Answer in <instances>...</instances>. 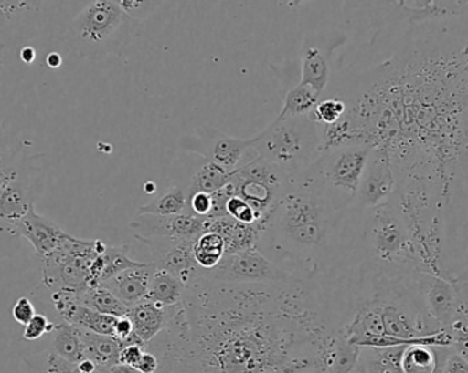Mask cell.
Returning <instances> with one entry per match:
<instances>
[{"instance_id":"6da1fadb","label":"cell","mask_w":468,"mask_h":373,"mask_svg":"<svg viewBox=\"0 0 468 373\" xmlns=\"http://www.w3.org/2000/svg\"><path fill=\"white\" fill-rule=\"evenodd\" d=\"M314 279L224 284L197 278L183 306L189 373H329L335 334Z\"/></svg>"},{"instance_id":"7a4b0ae2","label":"cell","mask_w":468,"mask_h":373,"mask_svg":"<svg viewBox=\"0 0 468 373\" xmlns=\"http://www.w3.org/2000/svg\"><path fill=\"white\" fill-rule=\"evenodd\" d=\"M346 208L308 174L291 178L285 193L261 222L258 249L302 279L322 273Z\"/></svg>"},{"instance_id":"3957f363","label":"cell","mask_w":468,"mask_h":373,"mask_svg":"<svg viewBox=\"0 0 468 373\" xmlns=\"http://www.w3.org/2000/svg\"><path fill=\"white\" fill-rule=\"evenodd\" d=\"M252 140L256 156L274 164L291 178L310 169L322 155L318 123L308 115H278L274 122Z\"/></svg>"},{"instance_id":"277c9868","label":"cell","mask_w":468,"mask_h":373,"mask_svg":"<svg viewBox=\"0 0 468 373\" xmlns=\"http://www.w3.org/2000/svg\"><path fill=\"white\" fill-rule=\"evenodd\" d=\"M365 215L366 246L371 263L381 267L426 271L420 267L415 245L410 235L404 213L393 202L363 211Z\"/></svg>"},{"instance_id":"5b68a950","label":"cell","mask_w":468,"mask_h":373,"mask_svg":"<svg viewBox=\"0 0 468 373\" xmlns=\"http://www.w3.org/2000/svg\"><path fill=\"white\" fill-rule=\"evenodd\" d=\"M129 16L114 0H90L71 19L66 38L84 57L112 54L125 41Z\"/></svg>"},{"instance_id":"8992f818","label":"cell","mask_w":468,"mask_h":373,"mask_svg":"<svg viewBox=\"0 0 468 373\" xmlns=\"http://www.w3.org/2000/svg\"><path fill=\"white\" fill-rule=\"evenodd\" d=\"M70 0H0V47L29 46L59 26Z\"/></svg>"},{"instance_id":"52a82bcc","label":"cell","mask_w":468,"mask_h":373,"mask_svg":"<svg viewBox=\"0 0 468 373\" xmlns=\"http://www.w3.org/2000/svg\"><path fill=\"white\" fill-rule=\"evenodd\" d=\"M374 147L346 145L322 152L315 163L305 170L340 207H352L368 156Z\"/></svg>"},{"instance_id":"ba28073f","label":"cell","mask_w":468,"mask_h":373,"mask_svg":"<svg viewBox=\"0 0 468 373\" xmlns=\"http://www.w3.org/2000/svg\"><path fill=\"white\" fill-rule=\"evenodd\" d=\"M107 245L101 240L85 241L71 235L43 262V284L49 292L80 293L92 287V264Z\"/></svg>"},{"instance_id":"9c48e42d","label":"cell","mask_w":468,"mask_h":373,"mask_svg":"<svg viewBox=\"0 0 468 373\" xmlns=\"http://www.w3.org/2000/svg\"><path fill=\"white\" fill-rule=\"evenodd\" d=\"M291 177L274 164L256 156L232 172L230 185L234 194L250 204L261 218H266L285 193Z\"/></svg>"},{"instance_id":"30bf717a","label":"cell","mask_w":468,"mask_h":373,"mask_svg":"<svg viewBox=\"0 0 468 373\" xmlns=\"http://www.w3.org/2000/svg\"><path fill=\"white\" fill-rule=\"evenodd\" d=\"M418 287L431 319L447 330L459 317L468 316V271L462 275H436L418 273Z\"/></svg>"},{"instance_id":"8fae6325","label":"cell","mask_w":468,"mask_h":373,"mask_svg":"<svg viewBox=\"0 0 468 373\" xmlns=\"http://www.w3.org/2000/svg\"><path fill=\"white\" fill-rule=\"evenodd\" d=\"M200 278L224 284H289L299 276L282 270L258 248L227 254L213 270L200 273Z\"/></svg>"},{"instance_id":"7c38bea8","label":"cell","mask_w":468,"mask_h":373,"mask_svg":"<svg viewBox=\"0 0 468 373\" xmlns=\"http://www.w3.org/2000/svg\"><path fill=\"white\" fill-rule=\"evenodd\" d=\"M43 156H27L16 174L0 189V226L21 221L40 197L44 186Z\"/></svg>"},{"instance_id":"4fadbf2b","label":"cell","mask_w":468,"mask_h":373,"mask_svg":"<svg viewBox=\"0 0 468 373\" xmlns=\"http://www.w3.org/2000/svg\"><path fill=\"white\" fill-rule=\"evenodd\" d=\"M398 188L395 169L389 150L384 145H377L368 156L356 197L352 207L366 211L389 202Z\"/></svg>"},{"instance_id":"5bb4252c","label":"cell","mask_w":468,"mask_h":373,"mask_svg":"<svg viewBox=\"0 0 468 373\" xmlns=\"http://www.w3.org/2000/svg\"><path fill=\"white\" fill-rule=\"evenodd\" d=\"M206 218L180 213V215H137L129 223V229L133 232L134 238L140 243L156 238H188L197 240L206 232Z\"/></svg>"},{"instance_id":"9a60e30c","label":"cell","mask_w":468,"mask_h":373,"mask_svg":"<svg viewBox=\"0 0 468 373\" xmlns=\"http://www.w3.org/2000/svg\"><path fill=\"white\" fill-rule=\"evenodd\" d=\"M252 139H234L216 129H206L191 139V145L186 150L232 172L239 169L245 156L252 152Z\"/></svg>"},{"instance_id":"2e32d148","label":"cell","mask_w":468,"mask_h":373,"mask_svg":"<svg viewBox=\"0 0 468 373\" xmlns=\"http://www.w3.org/2000/svg\"><path fill=\"white\" fill-rule=\"evenodd\" d=\"M195 241L188 238H156L143 243L150 248L156 267L169 271L188 286L202 273L194 256Z\"/></svg>"},{"instance_id":"e0dca14e","label":"cell","mask_w":468,"mask_h":373,"mask_svg":"<svg viewBox=\"0 0 468 373\" xmlns=\"http://www.w3.org/2000/svg\"><path fill=\"white\" fill-rule=\"evenodd\" d=\"M2 230L27 238L40 259L48 256L71 238V235L63 232L54 221L38 215L35 208H32L21 221L10 226H3Z\"/></svg>"},{"instance_id":"ac0fdd59","label":"cell","mask_w":468,"mask_h":373,"mask_svg":"<svg viewBox=\"0 0 468 373\" xmlns=\"http://www.w3.org/2000/svg\"><path fill=\"white\" fill-rule=\"evenodd\" d=\"M401 18L410 25L441 21L468 14V0H392Z\"/></svg>"},{"instance_id":"d6986e66","label":"cell","mask_w":468,"mask_h":373,"mask_svg":"<svg viewBox=\"0 0 468 373\" xmlns=\"http://www.w3.org/2000/svg\"><path fill=\"white\" fill-rule=\"evenodd\" d=\"M155 271V263H142L137 267L129 268L101 285L107 287L118 300L122 301L126 306L131 308V306L147 300L151 281H153Z\"/></svg>"},{"instance_id":"ffe728a7","label":"cell","mask_w":468,"mask_h":373,"mask_svg":"<svg viewBox=\"0 0 468 373\" xmlns=\"http://www.w3.org/2000/svg\"><path fill=\"white\" fill-rule=\"evenodd\" d=\"M261 229V223H239L230 216L206 221V232L218 233L224 238L227 254H236V252L258 248Z\"/></svg>"},{"instance_id":"44dd1931","label":"cell","mask_w":468,"mask_h":373,"mask_svg":"<svg viewBox=\"0 0 468 373\" xmlns=\"http://www.w3.org/2000/svg\"><path fill=\"white\" fill-rule=\"evenodd\" d=\"M126 316L131 319L134 336L147 347L166 327L170 306H162L153 301L144 300L131 306Z\"/></svg>"},{"instance_id":"7402d4cb","label":"cell","mask_w":468,"mask_h":373,"mask_svg":"<svg viewBox=\"0 0 468 373\" xmlns=\"http://www.w3.org/2000/svg\"><path fill=\"white\" fill-rule=\"evenodd\" d=\"M81 337L84 356L88 360L93 361L99 368L110 369L120 364V353L122 342L112 336L90 333V331L79 328Z\"/></svg>"},{"instance_id":"603a6c76","label":"cell","mask_w":468,"mask_h":373,"mask_svg":"<svg viewBox=\"0 0 468 373\" xmlns=\"http://www.w3.org/2000/svg\"><path fill=\"white\" fill-rule=\"evenodd\" d=\"M186 285L164 268L156 267L151 281L147 300L162 306H175L183 303Z\"/></svg>"},{"instance_id":"cb8c5ba5","label":"cell","mask_w":468,"mask_h":373,"mask_svg":"<svg viewBox=\"0 0 468 373\" xmlns=\"http://www.w3.org/2000/svg\"><path fill=\"white\" fill-rule=\"evenodd\" d=\"M330 79V68L326 57L316 47H308L303 52L302 78L300 85L311 88L319 96L324 92Z\"/></svg>"},{"instance_id":"d4e9b609","label":"cell","mask_w":468,"mask_h":373,"mask_svg":"<svg viewBox=\"0 0 468 373\" xmlns=\"http://www.w3.org/2000/svg\"><path fill=\"white\" fill-rule=\"evenodd\" d=\"M232 172L227 171L224 167L218 166L213 161L203 159V163L194 172L189 185L186 186V197L195 193L213 194L221 191L232 180Z\"/></svg>"},{"instance_id":"484cf974","label":"cell","mask_w":468,"mask_h":373,"mask_svg":"<svg viewBox=\"0 0 468 373\" xmlns=\"http://www.w3.org/2000/svg\"><path fill=\"white\" fill-rule=\"evenodd\" d=\"M51 336V349L54 350L57 355H59L60 357L73 364L84 360V347H82L79 327L63 320V322L55 325Z\"/></svg>"},{"instance_id":"4316f807","label":"cell","mask_w":468,"mask_h":373,"mask_svg":"<svg viewBox=\"0 0 468 373\" xmlns=\"http://www.w3.org/2000/svg\"><path fill=\"white\" fill-rule=\"evenodd\" d=\"M76 297L81 306L110 316L122 317L129 312V306L118 300L103 285L88 287L84 292L76 293Z\"/></svg>"},{"instance_id":"83f0119b","label":"cell","mask_w":468,"mask_h":373,"mask_svg":"<svg viewBox=\"0 0 468 373\" xmlns=\"http://www.w3.org/2000/svg\"><path fill=\"white\" fill-rule=\"evenodd\" d=\"M186 202H188V197H186V189L181 186H172L159 194L150 204L140 207L137 215H180L186 212Z\"/></svg>"},{"instance_id":"f1b7e54d","label":"cell","mask_w":468,"mask_h":373,"mask_svg":"<svg viewBox=\"0 0 468 373\" xmlns=\"http://www.w3.org/2000/svg\"><path fill=\"white\" fill-rule=\"evenodd\" d=\"M225 254V241L218 233L205 232L195 241L194 256L202 270L216 268Z\"/></svg>"},{"instance_id":"f546056e","label":"cell","mask_w":468,"mask_h":373,"mask_svg":"<svg viewBox=\"0 0 468 373\" xmlns=\"http://www.w3.org/2000/svg\"><path fill=\"white\" fill-rule=\"evenodd\" d=\"M400 347H363L360 349V361L367 369V373H406L399 363Z\"/></svg>"},{"instance_id":"4dcf8cb0","label":"cell","mask_w":468,"mask_h":373,"mask_svg":"<svg viewBox=\"0 0 468 373\" xmlns=\"http://www.w3.org/2000/svg\"><path fill=\"white\" fill-rule=\"evenodd\" d=\"M319 101H321V96L314 92L311 88L305 87V85H296V87L289 90L288 95L285 96L280 117H300V115H308L315 109Z\"/></svg>"},{"instance_id":"1f68e13d","label":"cell","mask_w":468,"mask_h":373,"mask_svg":"<svg viewBox=\"0 0 468 373\" xmlns=\"http://www.w3.org/2000/svg\"><path fill=\"white\" fill-rule=\"evenodd\" d=\"M359 361L360 347L346 339L341 326L335 334V350H333L329 373H349Z\"/></svg>"},{"instance_id":"d6a6232c","label":"cell","mask_w":468,"mask_h":373,"mask_svg":"<svg viewBox=\"0 0 468 373\" xmlns=\"http://www.w3.org/2000/svg\"><path fill=\"white\" fill-rule=\"evenodd\" d=\"M27 373H76V364L65 360L54 350H46L43 353L24 358Z\"/></svg>"},{"instance_id":"836d02e7","label":"cell","mask_w":468,"mask_h":373,"mask_svg":"<svg viewBox=\"0 0 468 373\" xmlns=\"http://www.w3.org/2000/svg\"><path fill=\"white\" fill-rule=\"evenodd\" d=\"M129 252H131L129 245L107 246L106 252L103 254V273H101V285L129 268L142 264V263L132 259Z\"/></svg>"},{"instance_id":"e575fe53","label":"cell","mask_w":468,"mask_h":373,"mask_svg":"<svg viewBox=\"0 0 468 373\" xmlns=\"http://www.w3.org/2000/svg\"><path fill=\"white\" fill-rule=\"evenodd\" d=\"M27 155L19 145L0 139V189L16 174Z\"/></svg>"},{"instance_id":"d590c367","label":"cell","mask_w":468,"mask_h":373,"mask_svg":"<svg viewBox=\"0 0 468 373\" xmlns=\"http://www.w3.org/2000/svg\"><path fill=\"white\" fill-rule=\"evenodd\" d=\"M346 104L340 98H324L316 104L308 117L318 125H333L346 115Z\"/></svg>"},{"instance_id":"8d00e7d4","label":"cell","mask_w":468,"mask_h":373,"mask_svg":"<svg viewBox=\"0 0 468 373\" xmlns=\"http://www.w3.org/2000/svg\"><path fill=\"white\" fill-rule=\"evenodd\" d=\"M450 349L468 364V316L459 317L450 327Z\"/></svg>"},{"instance_id":"74e56055","label":"cell","mask_w":468,"mask_h":373,"mask_svg":"<svg viewBox=\"0 0 468 373\" xmlns=\"http://www.w3.org/2000/svg\"><path fill=\"white\" fill-rule=\"evenodd\" d=\"M227 215L236 222L244 224H259L263 222V218L250 207L244 200L233 194L227 202Z\"/></svg>"},{"instance_id":"f35d334b","label":"cell","mask_w":468,"mask_h":373,"mask_svg":"<svg viewBox=\"0 0 468 373\" xmlns=\"http://www.w3.org/2000/svg\"><path fill=\"white\" fill-rule=\"evenodd\" d=\"M54 327V323L49 322L46 315L36 314L33 319L25 326L22 337H24L25 341H37L47 334H51Z\"/></svg>"},{"instance_id":"ab89813d","label":"cell","mask_w":468,"mask_h":373,"mask_svg":"<svg viewBox=\"0 0 468 373\" xmlns=\"http://www.w3.org/2000/svg\"><path fill=\"white\" fill-rule=\"evenodd\" d=\"M211 194L195 193L188 197L186 213L207 219L211 212Z\"/></svg>"},{"instance_id":"60d3db41","label":"cell","mask_w":468,"mask_h":373,"mask_svg":"<svg viewBox=\"0 0 468 373\" xmlns=\"http://www.w3.org/2000/svg\"><path fill=\"white\" fill-rule=\"evenodd\" d=\"M11 315H13L14 320H16L18 325L27 326L36 315L35 306H33L29 298H18L16 303L14 304Z\"/></svg>"},{"instance_id":"b9f144b4","label":"cell","mask_w":468,"mask_h":373,"mask_svg":"<svg viewBox=\"0 0 468 373\" xmlns=\"http://www.w3.org/2000/svg\"><path fill=\"white\" fill-rule=\"evenodd\" d=\"M144 350L145 347L139 344L122 345V349H121L120 353V364L136 368Z\"/></svg>"},{"instance_id":"7bdbcfd3","label":"cell","mask_w":468,"mask_h":373,"mask_svg":"<svg viewBox=\"0 0 468 373\" xmlns=\"http://www.w3.org/2000/svg\"><path fill=\"white\" fill-rule=\"evenodd\" d=\"M441 373H468V364L453 350L448 349L442 361Z\"/></svg>"},{"instance_id":"ee69618b","label":"cell","mask_w":468,"mask_h":373,"mask_svg":"<svg viewBox=\"0 0 468 373\" xmlns=\"http://www.w3.org/2000/svg\"><path fill=\"white\" fill-rule=\"evenodd\" d=\"M136 369L140 373H158V358H156V356L151 353L150 350L145 349L142 358H140L139 364L136 366Z\"/></svg>"},{"instance_id":"f6af8a7d","label":"cell","mask_w":468,"mask_h":373,"mask_svg":"<svg viewBox=\"0 0 468 373\" xmlns=\"http://www.w3.org/2000/svg\"><path fill=\"white\" fill-rule=\"evenodd\" d=\"M133 334V326L128 316L117 317L114 327V337L121 342H125Z\"/></svg>"},{"instance_id":"bcb514c9","label":"cell","mask_w":468,"mask_h":373,"mask_svg":"<svg viewBox=\"0 0 468 373\" xmlns=\"http://www.w3.org/2000/svg\"><path fill=\"white\" fill-rule=\"evenodd\" d=\"M144 2L145 0H120V5L126 14L133 16L134 11L142 8V5Z\"/></svg>"},{"instance_id":"7dc6e473","label":"cell","mask_w":468,"mask_h":373,"mask_svg":"<svg viewBox=\"0 0 468 373\" xmlns=\"http://www.w3.org/2000/svg\"><path fill=\"white\" fill-rule=\"evenodd\" d=\"M19 57H21L22 62L27 63V65H30V63L35 62L36 49L33 48L32 46L22 47L21 52H19Z\"/></svg>"},{"instance_id":"c3c4849f","label":"cell","mask_w":468,"mask_h":373,"mask_svg":"<svg viewBox=\"0 0 468 373\" xmlns=\"http://www.w3.org/2000/svg\"><path fill=\"white\" fill-rule=\"evenodd\" d=\"M63 59L58 52H51V54L47 57L46 63L48 67L58 68L60 65H62Z\"/></svg>"},{"instance_id":"681fc988","label":"cell","mask_w":468,"mask_h":373,"mask_svg":"<svg viewBox=\"0 0 468 373\" xmlns=\"http://www.w3.org/2000/svg\"><path fill=\"white\" fill-rule=\"evenodd\" d=\"M110 373H140L136 368H132V367L122 366V364H117V366L112 367L110 368Z\"/></svg>"},{"instance_id":"f907efd6","label":"cell","mask_w":468,"mask_h":373,"mask_svg":"<svg viewBox=\"0 0 468 373\" xmlns=\"http://www.w3.org/2000/svg\"><path fill=\"white\" fill-rule=\"evenodd\" d=\"M349 373H367V369H366V367L363 366L362 361H359V363H357V366L355 367V368L352 369V371Z\"/></svg>"},{"instance_id":"816d5d0a","label":"cell","mask_w":468,"mask_h":373,"mask_svg":"<svg viewBox=\"0 0 468 373\" xmlns=\"http://www.w3.org/2000/svg\"><path fill=\"white\" fill-rule=\"evenodd\" d=\"M7 49L2 48V47H0V66L5 63V55H7Z\"/></svg>"},{"instance_id":"f5cc1de1","label":"cell","mask_w":468,"mask_h":373,"mask_svg":"<svg viewBox=\"0 0 468 373\" xmlns=\"http://www.w3.org/2000/svg\"><path fill=\"white\" fill-rule=\"evenodd\" d=\"M305 0H291V2H289V7H292V8H294V7H297V5H302V3H304Z\"/></svg>"},{"instance_id":"db71d44e","label":"cell","mask_w":468,"mask_h":373,"mask_svg":"<svg viewBox=\"0 0 468 373\" xmlns=\"http://www.w3.org/2000/svg\"><path fill=\"white\" fill-rule=\"evenodd\" d=\"M98 373H110V369H107V368H99Z\"/></svg>"},{"instance_id":"11a10c76","label":"cell","mask_w":468,"mask_h":373,"mask_svg":"<svg viewBox=\"0 0 468 373\" xmlns=\"http://www.w3.org/2000/svg\"><path fill=\"white\" fill-rule=\"evenodd\" d=\"M0 139H2V130H0Z\"/></svg>"},{"instance_id":"9f6ffc18","label":"cell","mask_w":468,"mask_h":373,"mask_svg":"<svg viewBox=\"0 0 468 373\" xmlns=\"http://www.w3.org/2000/svg\"><path fill=\"white\" fill-rule=\"evenodd\" d=\"M76 366H77V364H76ZM76 373H80V372H79V371H77Z\"/></svg>"}]
</instances>
